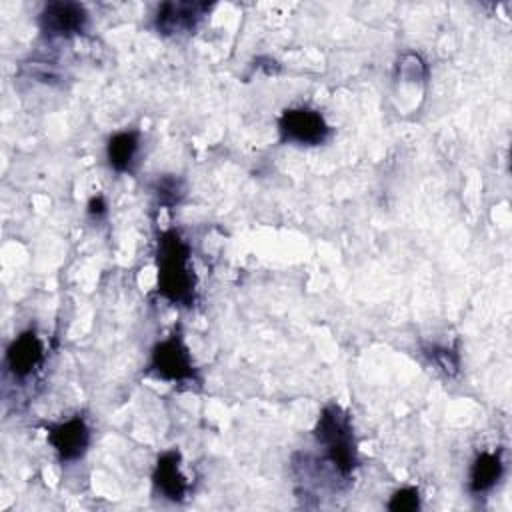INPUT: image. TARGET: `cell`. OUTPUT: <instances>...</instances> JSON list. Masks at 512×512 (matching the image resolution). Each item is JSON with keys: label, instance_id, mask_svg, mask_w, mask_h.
<instances>
[{"label": "cell", "instance_id": "obj_5", "mask_svg": "<svg viewBox=\"0 0 512 512\" xmlns=\"http://www.w3.org/2000/svg\"><path fill=\"white\" fill-rule=\"evenodd\" d=\"M88 10L80 2H48L38 14V28L48 38H72L88 28Z\"/></svg>", "mask_w": 512, "mask_h": 512}, {"label": "cell", "instance_id": "obj_9", "mask_svg": "<svg viewBox=\"0 0 512 512\" xmlns=\"http://www.w3.org/2000/svg\"><path fill=\"white\" fill-rule=\"evenodd\" d=\"M154 490L170 502H184L190 482L182 472V456L178 450H166L158 456L152 470Z\"/></svg>", "mask_w": 512, "mask_h": 512}, {"label": "cell", "instance_id": "obj_15", "mask_svg": "<svg viewBox=\"0 0 512 512\" xmlns=\"http://www.w3.org/2000/svg\"><path fill=\"white\" fill-rule=\"evenodd\" d=\"M86 212H88V216H90L92 220H102V218L106 216V212H108V204H106L104 196H102V194L92 196V198L88 200Z\"/></svg>", "mask_w": 512, "mask_h": 512}, {"label": "cell", "instance_id": "obj_11", "mask_svg": "<svg viewBox=\"0 0 512 512\" xmlns=\"http://www.w3.org/2000/svg\"><path fill=\"white\" fill-rule=\"evenodd\" d=\"M138 152H140L138 130H120L108 138L106 160H108V166L120 174L132 172Z\"/></svg>", "mask_w": 512, "mask_h": 512}, {"label": "cell", "instance_id": "obj_2", "mask_svg": "<svg viewBox=\"0 0 512 512\" xmlns=\"http://www.w3.org/2000/svg\"><path fill=\"white\" fill-rule=\"evenodd\" d=\"M314 440L324 460L340 478H350L358 464V448L350 414L340 404H326L314 426Z\"/></svg>", "mask_w": 512, "mask_h": 512}, {"label": "cell", "instance_id": "obj_8", "mask_svg": "<svg viewBox=\"0 0 512 512\" xmlns=\"http://www.w3.org/2000/svg\"><path fill=\"white\" fill-rule=\"evenodd\" d=\"M44 362V344L36 330L20 332L6 348L4 366L14 378H28Z\"/></svg>", "mask_w": 512, "mask_h": 512}, {"label": "cell", "instance_id": "obj_7", "mask_svg": "<svg viewBox=\"0 0 512 512\" xmlns=\"http://www.w3.org/2000/svg\"><path fill=\"white\" fill-rule=\"evenodd\" d=\"M210 10L202 2H162L154 14V28L162 36H180L196 30Z\"/></svg>", "mask_w": 512, "mask_h": 512}, {"label": "cell", "instance_id": "obj_13", "mask_svg": "<svg viewBox=\"0 0 512 512\" xmlns=\"http://www.w3.org/2000/svg\"><path fill=\"white\" fill-rule=\"evenodd\" d=\"M388 510L392 512H412L420 508V490L416 486H404L392 492L388 500Z\"/></svg>", "mask_w": 512, "mask_h": 512}, {"label": "cell", "instance_id": "obj_1", "mask_svg": "<svg viewBox=\"0 0 512 512\" xmlns=\"http://www.w3.org/2000/svg\"><path fill=\"white\" fill-rule=\"evenodd\" d=\"M196 274L190 244L174 228L162 232L156 244V292L174 306H194Z\"/></svg>", "mask_w": 512, "mask_h": 512}, {"label": "cell", "instance_id": "obj_12", "mask_svg": "<svg viewBox=\"0 0 512 512\" xmlns=\"http://www.w3.org/2000/svg\"><path fill=\"white\" fill-rule=\"evenodd\" d=\"M154 194H156V198H158L160 204H164V206H174V204H178V202L184 198L186 188H184V182H182L180 178L168 174V176H162V178L156 180V184H154Z\"/></svg>", "mask_w": 512, "mask_h": 512}, {"label": "cell", "instance_id": "obj_3", "mask_svg": "<svg viewBox=\"0 0 512 512\" xmlns=\"http://www.w3.org/2000/svg\"><path fill=\"white\" fill-rule=\"evenodd\" d=\"M148 372L156 378L172 384H188L198 380V372L180 332H172L168 338L154 344L150 352Z\"/></svg>", "mask_w": 512, "mask_h": 512}, {"label": "cell", "instance_id": "obj_4", "mask_svg": "<svg viewBox=\"0 0 512 512\" xmlns=\"http://www.w3.org/2000/svg\"><path fill=\"white\" fill-rule=\"evenodd\" d=\"M330 124L324 114L310 106L286 108L278 118V134L282 142L296 146H320L330 138Z\"/></svg>", "mask_w": 512, "mask_h": 512}, {"label": "cell", "instance_id": "obj_10", "mask_svg": "<svg viewBox=\"0 0 512 512\" xmlns=\"http://www.w3.org/2000/svg\"><path fill=\"white\" fill-rule=\"evenodd\" d=\"M504 474V460H502V452L496 450H484L480 454H476V458L470 464V472H468V490L472 494H486L490 492L502 478Z\"/></svg>", "mask_w": 512, "mask_h": 512}, {"label": "cell", "instance_id": "obj_14", "mask_svg": "<svg viewBox=\"0 0 512 512\" xmlns=\"http://www.w3.org/2000/svg\"><path fill=\"white\" fill-rule=\"evenodd\" d=\"M428 356H430V358L436 362V366H438L440 370H444L446 374H456V372H458L460 362H458V354H456L454 350H450V348H446V346H432L430 352H428Z\"/></svg>", "mask_w": 512, "mask_h": 512}, {"label": "cell", "instance_id": "obj_6", "mask_svg": "<svg viewBox=\"0 0 512 512\" xmlns=\"http://www.w3.org/2000/svg\"><path fill=\"white\" fill-rule=\"evenodd\" d=\"M46 440L52 446L58 460L62 464H70V462H78L88 452L92 432L88 422L82 416H72L68 420L48 424Z\"/></svg>", "mask_w": 512, "mask_h": 512}]
</instances>
